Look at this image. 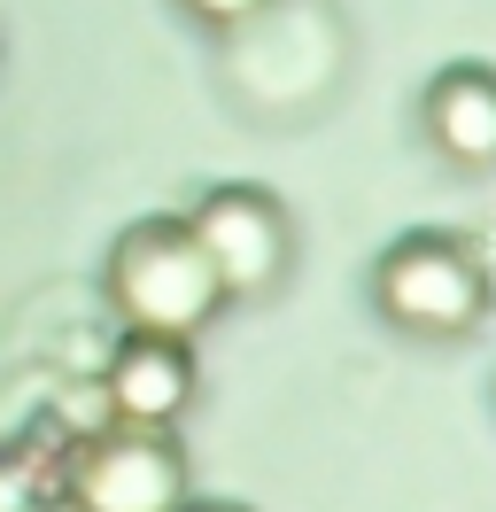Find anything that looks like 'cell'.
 I'll return each mask as SVG.
<instances>
[{"instance_id":"cell-1","label":"cell","mask_w":496,"mask_h":512,"mask_svg":"<svg viewBox=\"0 0 496 512\" xmlns=\"http://www.w3.org/2000/svg\"><path fill=\"white\" fill-rule=\"evenodd\" d=\"M78 497H86V512H163L179 497V481H171V458L155 443H109L78 474Z\"/></svg>"},{"instance_id":"cell-2","label":"cell","mask_w":496,"mask_h":512,"mask_svg":"<svg viewBox=\"0 0 496 512\" xmlns=\"http://www.w3.org/2000/svg\"><path fill=\"white\" fill-rule=\"evenodd\" d=\"M124 288H132V303H140L148 319L179 326V319H194V311H202V295H210V249H202V241H194V249L148 241V249L132 256Z\"/></svg>"},{"instance_id":"cell-3","label":"cell","mask_w":496,"mask_h":512,"mask_svg":"<svg viewBox=\"0 0 496 512\" xmlns=\"http://www.w3.org/2000/svg\"><path fill=\"white\" fill-rule=\"evenodd\" d=\"M388 295H396V311L434 319V326H458L473 311V280H465L450 256H403L396 272H388Z\"/></svg>"},{"instance_id":"cell-4","label":"cell","mask_w":496,"mask_h":512,"mask_svg":"<svg viewBox=\"0 0 496 512\" xmlns=\"http://www.w3.org/2000/svg\"><path fill=\"white\" fill-rule=\"evenodd\" d=\"M202 249H217V264L233 272V280H256L264 264H272V225L256 218L248 202H217L210 233H202Z\"/></svg>"},{"instance_id":"cell-5","label":"cell","mask_w":496,"mask_h":512,"mask_svg":"<svg viewBox=\"0 0 496 512\" xmlns=\"http://www.w3.org/2000/svg\"><path fill=\"white\" fill-rule=\"evenodd\" d=\"M179 388H186V373L163 350H132L117 365V404H124V412H140V419H163L171 404H179Z\"/></svg>"},{"instance_id":"cell-6","label":"cell","mask_w":496,"mask_h":512,"mask_svg":"<svg viewBox=\"0 0 496 512\" xmlns=\"http://www.w3.org/2000/svg\"><path fill=\"white\" fill-rule=\"evenodd\" d=\"M442 117H450V140H458V148H496V94L458 86V94L442 101Z\"/></svg>"},{"instance_id":"cell-7","label":"cell","mask_w":496,"mask_h":512,"mask_svg":"<svg viewBox=\"0 0 496 512\" xmlns=\"http://www.w3.org/2000/svg\"><path fill=\"white\" fill-rule=\"evenodd\" d=\"M210 8H241V0H210Z\"/></svg>"}]
</instances>
